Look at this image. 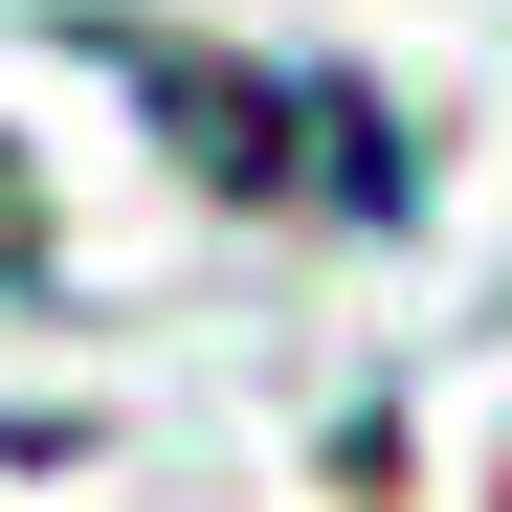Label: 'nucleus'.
<instances>
[{"label":"nucleus","instance_id":"nucleus-1","mask_svg":"<svg viewBox=\"0 0 512 512\" xmlns=\"http://www.w3.org/2000/svg\"><path fill=\"white\" fill-rule=\"evenodd\" d=\"M112 67L223 201H312V223H401L423 201V156H401V112L357 67H245V45H112Z\"/></svg>","mask_w":512,"mask_h":512}]
</instances>
